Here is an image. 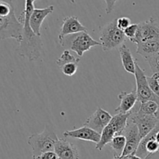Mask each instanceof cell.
Masks as SVG:
<instances>
[{"label":"cell","instance_id":"8","mask_svg":"<svg viewBox=\"0 0 159 159\" xmlns=\"http://www.w3.org/2000/svg\"><path fill=\"white\" fill-rule=\"evenodd\" d=\"M159 40V25L156 20L151 17L148 20L138 23V31L133 43Z\"/></svg>","mask_w":159,"mask_h":159},{"label":"cell","instance_id":"35","mask_svg":"<svg viewBox=\"0 0 159 159\" xmlns=\"http://www.w3.org/2000/svg\"><path fill=\"white\" fill-rule=\"evenodd\" d=\"M70 2H71V3H75V0H69Z\"/></svg>","mask_w":159,"mask_h":159},{"label":"cell","instance_id":"1","mask_svg":"<svg viewBox=\"0 0 159 159\" xmlns=\"http://www.w3.org/2000/svg\"><path fill=\"white\" fill-rule=\"evenodd\" d=\"M34 9L32 0H25L24 10L20 18L23 25L22 39L16 49L19 55L27 58L30 61H37L41 56L43 51L41 37L34 32L30 24V19Z\"/></svg>","mask_w":159,"mask_h":159},{"label":"cell","instance_id":"33","mask_svg":"<svg viewBox=\"0 0 159 159\" xmlns=\"http://www.w3.org/2000/svg\"><path fill=\"white\" fill-rule=\"evenodd\" d=\"M155 141L159 144V130L157 132L156 134H155Z\"/></svg>","mask_w":159,"mask_h":159},{"label":"cell","instance_id":"5","mask_svg":"<svg viewBox=\"0 0 159 159\" xmlns=\"http://www.w3.org/2000/svg\"><path fill=\"white\" fill-rule=\"evenodd\" d=\"M140 105L141 102L138 101L134 108L129 112V120L136 124L139 130L140 137L143 139L156 127L159 120L155 115H148L140 112Z\"/></svg>","mask_w":159,"mask_h":159},{"label":"cell","instance_id":"7","mask_svg":"<svg viewBox=\"0 0 159 159\" xmlns=\"http://www.w3.org/2000/svg\"><path fill=\"white\" fill-rule=\"evenodd\" d=\"M135 79H136V89L138 94V101L144 102L147 101H154L159 106V97L154 94L149 87L147 80V76L144 74V71L136 64L135 68Z\"/></svg>","mask_w":159,"mask_h":159},{"label":"cell","instance_id":"36","mask_svg":"<svg viewBox=\"0 0 159 159\" xmlns=\"http://www.w3.org/2000/svg\"><path fill=\"white\" fill-rule=\"evenodd\" d=\"M32 1H33V2H35V1H36V0H32Z\"/></svg>","mask_w":159,"mask_h":159},{"label":"cell","instance_id":"15","mask_svg":"<svg viewBox=\"0 0 159 159\" xmlns=\"http://www.w3.org/2000/svg\"><path fill=\"white\" fill-rule=\"evenodd\" d=\"M120 99V104L115 110L116 113H127L134 108L136 102H138V94H137L136 86L130 93L121 92L118 96Z\"/></svg>","mask_w":159,"mask_h":159},{"label":"cell","instance_id":"29","mask_svg":"<svg viewBox=\"0 0 159 159\" xmlns=\"http://www.w3.org/2000/svg\"><path fill=\"white\" fill-rule=\"evenodd\" d=\"M104 1H105L106 5H107V6H106V12H107V14H110L113 10L116 2L118 0H104Z\"/></svg>","mask_w":159,"mask_h":159},{"label":"cell","instance_id":"9","mask_svg":"<svg viewBox=\"0 0 159 159\" xmlns=\"http://www.w3.org/2000/svg\"><path fill=\"white\" fill-rule=\"evenodd\" d=\"M123 135L126 138V146L122 155H134L141 142V138L137 125L129 119Z\"/></svg>","mask_w":159,"mask_h":159},{"label":"cell","instance_id":"13","mask_svg":"<svg viewBox=\"0 0 159 159\" xmlns=\"http://www.w3.org/2000/svg\"><path fill=\"white\" fill-rule=\"evenodd\" d=\"M54 152L59 159H79L77 147L65 138H59L54 146Z\"/></svg>","mask_w":159,"mask_h":159},{"label":"cell","instance_id":"3","mask_svg":"<svg viewBox=\"0 0 159 159\" xmlns=\"http://www.w3.org/2000/svg\"><path fill=\"white\" fill-rule=\"evenodd\" d=\"M61 46L75 52L79 57H82L85 51H88L93 47L100 45L99 41L93 38L88 32H81L68 35L59 42Z\"/></svg>","mask_w":159,"mask_h":159},{"label":"cell","instance_id":"28","mask_svg":"<svg viewBox=\"0 0 159 159\" xmlns=\"http://www.w3.org/2000/svg\"><path fill=\"white\" fill-rule=\"evenodd\" d=\"M116 23H117L118 27L120 30H124L126 28H127L129 26L132 24L130 19L126 16H122L116 19Z\"/></svg>","mask_w":159,"mask_h":159},{"label":"cell","instance_id":"11","mask_svg":"<svg viewBox=\"0 0 159 159\" xmlns=\"http://www.w3.org/2000/svg\"><path fill=\"white\" fill-rule=\"evenodd\" d=\"M88 30L80 23L76 16L65 17L62 21L61 27L58 34L59 42L61 41L65 37L71 34H78L81 32H87Z\"/></svg>","mask_w":159,"mask_h":159},{"label":"cell","instance_id":"30","mask_svg":"<svg viewBox=\"0 0 159 159\" xmlns=\"http://www.w3.org/2000/svg\"><path fill=\"white\" fill-rule=\"evenodd\" d=\"M40 159H58V156L54 151H51V152H48L43 154Z\"/></svg>","mask_w":159,"mask_h":159},{"label":"cell","instance_id":"39","mask_svg":"<svg viewBox=\"0 0 159 159\" xmlns=\"http://www.w3.org/2000/svg\"><path fill=\"white\" fill-rule=\"evenodd\" d=\"M58 159H59V158H58Z\"/></svg>","mask_w":159,"mask_h":159},{"label":"cell","instance_id":"25","mask_svg":"<svg viewBox=\"0 0 159 159\" xmlns=\"http://www.w3.org/2000/svg\"><path fill=\"white\" fill-rule=\"evenodd\" d=\"M146 61H147L148 63V65H150L151 68H152V71H153V74H155V73H158V74H159V54L158 53L146 59Z\"/></svg>","mask_w":159,"mask_h":159},{"label":"cell","instance_id":"10","mask_svg":"<svg viewBox=\"0 0 159 159\" xmlns=\"http://www.w3.org/2000/svg\"><path fill=\"white\" fill-rule=\"evenodd\" d=\"M113 116L109 112L106 111L101 107H98L97 110L85 120L83 126L90 127L101 134L106 127L110 124Z\"/></svg>","mask_w":159,"mask_h":159},{"label":"cell","instance_id":"24","mask_svg":"<svg viewBox=\"0 0 159 159\" xmlns=\"http://www.w3.org/2000/svg\"><path fill=\"white\" fill-rule=\"evenodd\" d=\"M79 67V64L77 63H68L65 65L61 68L62 73L66 76H73L76 73Z\"/></svg>","mask_w":159,"mask_h":159},{"label":"cell","instance_id":"21","mask_svg":"<svg viewBox=\"0 0 159 159\" xmlns=\"http://www.w3.org/2000/svg\"><path fill=\"white\" fill-rule=\"evenodd\" d=\"M80 61L79 57H75L74 55L70 53L69 50H65L64 52L62 53L61 55L60 56L58 59L56 61V64L59 68H61L65 65L68 63H77L79 64Z\"/></svg>","mask_w":159,"mask_h":159},{"label":"cell","instance_id":"20","mask_svg":"<svg viewBox=\"0 0 159 159\" xmlns=\"http://www.w3.org/2000/svg\"><path fill=\"white\" fill-rule=\"evenodd\" d=\"M110 146L115 152L116 156H121L126 146V138L124 135H116L113 138Z\"/></svg>","mask_w":159,"mask_h":159},{"label":"cell","instance_id":"37","mask_svg":"<svg viewBox=\"0 0 159 159\" xmlns=\"http://www.w3.org/2000/svg\"><path fill=\"white\" fill-rule=\"evenodd\" d=\"M158 54H159V51H158Z\"/></svg>","mask_w":159,"mask_h":159},{"label":"cell","instance_id":"4","mask_svg":"<svg viewBox=\"0 0 159 159\" xmlns=\"http://www.w3.org/2000/svg\"><path fill=\"white\" fill-rule=\"evenodd\" d=\"M126 39L124 30L118 27L116 19H115L103 26L101 30L99 43L104 51H108L124 44Z\"/></svg>","mask_w":159,"mask_h":159},{"label":"cell","instance_id":"26","mask_svg":"<svg viewBox=\"0 0 159 159\" xmlns=\"http://www.w3.org/2000/svg\"><path fill=\"white\" fill-rule=\"evenodd\" d=\"M138 23H133V24L129 26L128 27L126 28V29L124 30L126 37L130 39V40L131 42L134 41L135 37H136L137 31H138Z\"/></svg>","mask_w":159,"mask_h":159},{"label":"cell","instance_id":"38","mask_svg":"<svg viewBox=\"0 0 159 159\" xmlns=\"http://www.w3.org/2000/svg\"><path fill=\"white\" fill-rule=\"evenodd\" d=\"M158 152H159V151H158Z\"/></svg>","mask_w":159,"mask_h":159},{"label":"cell","instance_id":"2","mask_svg":"<svg viewBox=\"0 0 159 159\" xmlns=\"http://www.w3.org/2000/svg\"><path fill=\"white\" fill-rule=\"evenodd\" d=\"M52 124H48L41 133L34 134L28 138L27 143L32 148V159H40L43 154L54 151L58 140Z\"/></svg>","mask_w":159,"mask_h":159},{"label":"cell","instance_id":"34","mask_svg":"<svg viewBox=\"0 0 159 159\" xmlns=\"http://www.w3.org/2000/svg\"><path fill=\"white\" fill-rule=\"evenodd\" d=\"M155 116H156L157 118H158V119L159 120V109H158V111H157V113H155Z\"/></svg>","mask_w":159,"mask_h":159},{"label":"cell","instance_id":"19","mask_svg":"<svg viewBox=\"0 0 159 159\" xmlns=\"http://www.w3.org/2000/svg\"><path fill=\"white\" fill-rule=\"evenodd\" d=\"M116 136V133L113 130V129L112 128L110 124L107 126V127L104 128V130H102V132L101 133V138L99 140V142L96 144V148L99 151H102L103 149V148L105 147L107 144H110L112 140L113 139V138Z\"/></svg>","mask_w":159,"mask_h":159},{"label":"cell","instance_id":"31","mask_svg":"<svg viewBox=\"0 0 159 159\" xmlns=\"http://www.w3.org/2000/svg\"><path fill=\"white\" fill-rule=\"evenodd\" d=\"M113 159H141L136 155H121V156H116L114 155Z\"/></svg>","mask_w":159,"mask_h":159},{"label":"cell","instance_id":"22","mask_svg":"<svg viewBox=\"0 0 159 159\" xmlns=\"http://www.w3.org/2000/svg\"><path fill=\"white\" fill-rule=\"evenodd\" d=\"M159 109L158 103L154 101H147L144 102H141L139 111L142 113L148 115H155Z\"/></svg>","mask_w":159,"mask_h":159},{"label":"cell","instance_id":"12","mask_svg":"<svg viewBox=\"0 0 159 159\" xmlns=\"http://www.w3.org/2000/svg\"><path fill=\"white\" fill-rule=\"evenodd\" d=\"M63 135L66 138H75V139L83 140V141H91L96 144L99 142L101 138V134L98 133L97 131L86 126H83L75 130H66L64 132Z\"/></svg>","mask_w":159,"mask_h":159},{"label":"cell","instance_id":"17","mask_svg":"<svg viewBox=\"0 0 159 159\" xmlns=\"http://www.w3.org/2000/svg\"><path fill=\"white\" fill-rule=\"evenodd\" d=\"M159 51V40L142 42L137 43V53L142 56L144 59H147Z\"/></svg>","mask_w":159,"mask_h":159},{"label":"cell","instance_id":"6","mask_svg":"<svg viewBox=\"0 0 159 159\" xmlns=\"http://www.w3.org/2000/svg\"><path fill=\"white\" fill-rule=\"evenodd\" d=\"M23 28V23L16 18L15 12L8 16H0V40L12 38L20 43Z\"/></svg>","mask_w":159,"mask_h":159},{"label":"cell","instance_id":"18","mask_svg":"<svg viewBox=\"0 0 159 159\" xmlns=\"http://www.w3.org/2000/svg\"><path fill=\"white\" fill-rule=\"evenodd\" d=\"M130 113H117L115 116L112 117L111 120L110 122V125L116 133V135H123L124 130L127 125Z\"/></svg>","mask_w":159,"mask_h":159},{"label":"cell","instance_id":"27","mask_svg":"<svg viewBox=\"0 0 159 159\" xmlns=\"http://www.w3.org/2000/svg\"><path fill=\"white\" fill-rule=\"evenodd\" d=\"M147 80L148 82L149 87H150L151 90L153 92L154 94L156 95L157 96L159 97V82L155 78H154L153 76H147Z\"/></svg>","mask_w":159,"mask_h":159},{"label":"cell","instance_id":"14","mask_svg":"<svg viewBox=\"0 0 159 159\" xmlns=\"http://www.w3.org/2000/svg\"><path fill=\"white\" fill-rule=\"evenodd\" d=\"M54 6H49L43 9H34L30 19V24L31 28L37 35L40 36V28L42 23L48 15L54 11Z\"/></svg>","mask_w":159,"mask_h":159},{"label":"cell","instance_id":"32","mask_svg":"<svg viewBox=\"0 0 159 159\" xmlns=\"http://www.w3.org/2000/svg\"><path fill=\"white\" fill-rule=\"evenodd\" d=\"M144 159H159V152L150 154V155H148Z\"/></svg>","mask_w":159,"mask_h":159},{"label":"cell","instance_id":"23","mask_svg":"<svg viewBox=\"0 0 159 159\" xmlns=\"http://www.w3.org/2000/svg\"><path fill=\"white\" fill-rule=\"evenodd\" d=\"M14 12L12 0H0V16H8Z\"/></svg>","mask_w":159,"mask_h":159},{"label":"cell","instance_id":"16","mask_svg":"<svg viewBox=\"0 0 159 159\" xmlns=\"http://www.w3.org/2000/svg\"><path fill=\"white\" fill-rule=\"evenodd\" d=\"M120 54L121 61L124 68L126 71L130 74H135V68H136L137 61L134 60L130 50L126 44H123L119 48Z\"/></svg>","mask_w":159,"mask_h":159}]
</instances>
